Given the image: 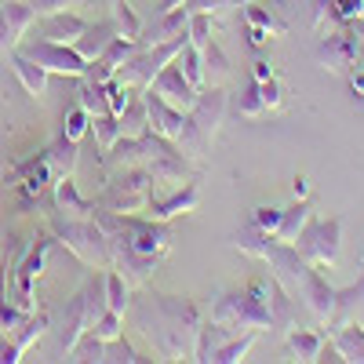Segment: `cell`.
Listing matches in <instances>:
<instances>
[{
  "instance_id": "1",
  "label": "cell",
  "mask_w": 364,
  "mask_h": 364,
  "mask_svg": "<svg viewBox=\"0 0 364 364\" xmlns=\"http://www.w3.org/2000/svg\"><path fill=\"white\" fill-rule=\"evenodd\" d=\"M211 321L230 331H288L295 324V295L273 277H252L245 288L211 302Z\"/></svg>"
},
{
  "instance_id": "2",
  "label": "cell",
  "mask_w": 364,
  "mask_h": 364,
  "mask_svg": "<svg viewBox=\"0 0 364 364\" xmlns=\"http://www.w3.org/2000/svg\"><path fill=\"white\" fill-rule=\"evenodd\" d=\"M135 321H149L154 317L164 328L149 331V343L164 360H193L197 353V336H200V324L204 314L193 299L186 295H161V291H146L139 295V302L132 306Z\"/></svg>"
},
{
  "instance_id": "3",
  "label": "cell",
  "mask_w": 364,
  "mask_h": 364,
  "mask_svg": "<svg viewBox=\"0 0 364 364\" xmlns=\"http://www.w3.org/2000/svg\"><path fill=\"white\" fill-rule=\"evenodd\" d=\"M230 109V95L223 87H204L200 91V99L193 102V109L186 113V128H182V139L175 142L182 149V157L200 164L204 154L211 149V139H215L219 124H223V117Z\"/></svg>"
},
{
  "instance_id": "4",
  "label": "cell",
  "mask_w": 364,
  "mask_h": 364,
  "mask_svg": "<svg viewBox=\"0 0 364 364\" xmlns=\"http://www.w3.org/2000/svg\"><path fill=\"white\" fill-rule=\"evenodd\" d=\"M51 230H55L58 245H66L84 266H91V269H113V240L95 223V215H87V219H63V215H55Z\"/></svg>"
},
{
  "instance_id": "5",
  "label": "cell",
  "mask_w": 364,
  "mask_h": 364,
  "mask_svg": "<svg viewBox=\"0 0 364 364\" xmlns=\"http://www.w3.org/2000/svg\"><path fill=\"white\" fill-rule=\"evenodd\" d=\"M109 306H106V269L102 273H95L73 299H70V306H66V324H63V350L70 353L73 346H77V339L84 336V331H91L95 328V321L106 314Z\"/></svg>"
},
{
  "instance_id": "6",
  "label": "cell",
  "mask_w": 364,
  "mask_h": 364,
  "mask_svg": "<svg viewBox=\"0 0 364 364\" xmlns=\"http://www.w3.org/2000/svg\"><path fill=\"white\" fill-rule=\"evenodd\" d=\"M149 193H154V175L146 168H117L99 197V208L117 211V215H139L149 204Z\"/></svg>"
},
{
  "instance_id": "7",
  "label": "cell",
  "mask_w": 364,
  "mask_h": 364,
  "mask_svg": "<svg viewBox=\"0 0 364 364\" xmlns=\"http://www.w3.org/2000/svg\"><path fill=\"white\" fill-rule=\"evenodd\" d=\"M299 255L317 269H328L339 262V248H343V219H310L306 230L295 240Z\"/></svg>"
},
{
  "instance_id": "8",
  "label": "cell",
  "mask_w": 364,
  "mask_h": 364,
  "mask_svg": "<svg viewBox=\"0 0 364 364\" xmlns=\"http://www.w3.org/2000/svg\"><path fill=\"white\" fill-rule=\"evenodd\" d=\"M48 245L51 237H33L26 245V252L15 259V291H11V302L22 310V314H33L37 302H33V284L44 273V255H48Z\"/></svg>"
},
{
  "instance_id": "9",
  "label": "cell",
  "mask_w": 364,
  "mask_h": 364,
  "mask_svg": "<svg viewBox=\"0 0 364 364\" xmlns=\"http://www.w3.org/2000/svg\"><path fill=\"white\" fill-rule=\"evenodd\" d=\"M18 51L29 55L33 63H41L48 73H63V77H77V80L87 73V58L73 44H55V41L33 37V41H22Z\"/></svg>"
},
{
  "instance_id": "10",
  "label": "cell",
  "mask_w": 364,
  "mask_h": 364,
  "mask_svg": "<svg viewBox=\"0 0 364 364\" xmlns=\"http://www.w3.org/2000/svg\"><path fill=\"white\" fill-rule=\"evenodd\" d=\"M317 63H321L328 73L346 77V73L360 63V41L350 33V29H339V33H331L328 41H321V48H317Z\"/></svg>"
},
{
  "instance_id": "11",
  "label": "cell",
  "mask_w": 364,
  "mask_h": 364,
  "mask_svg": "<svg viewBox=\"0 0 364 364\" xmlns=\"http://www.w3.org/2000/svg\"><path fill=\"white\" fill-rule=\"evenodd\" d=\"M200 204V190L193 182H182V186H171L164 197L161 193H149V204H146V215L157 219V223H168V219H178V215H190Z\"/></svg>"
},
{
  "instance_id": "12",
  "label": "cell",
  "mask_w": 364,
  "mask_h": 364,
  "mask_svg": "<svg viewBox=\"0 0 364 364\" xmlns=\"http://www.w3.org/2000/svg\"><path fill=\"white\" fill-rule=\"evenodd\" d=\"M146 91H154V95H161L164 102H171V106H178V109H193V102L200 99V87H193L190 80H186V73L178 70V63H168L154 80H149V87Z\"/></svg>"
},
{
  "instance_id": "13",
  "label": "cell",
  "mask_w": 364,
  "mask_h": 364,
  "mask_svg": "<svg viewBox=\"0 0 364 364\" xmlns=\"http://www.w3.org/2000/svg\"><path fill=\"white\" fill-rule=\"evenodd\" d=\"M37 22V11L33 4H18V0H0V55H11L22 37H26V29Z\"/></svg>"
},
{
  "instance_id": "14",
  "label": "cell",
  "mask_w": 364,
  "mask_h": 364,
  "mask_svg": "<svg viewBox=\"0 0 364 364\" xmlns=\"http://www.w3.org/2000/svg\"><path fill=\"white\" fill-rule=\"evenodd\" d=\"M142 102H146V117H149V132L161 135V139L178 142L182 128H186V109L164 102L161 95H154V91H142Z\"/></svg>"
},
{
  "instance_id": "15",
  "label": "cell",
  "mask_w": 364,
  "mask_h": 364,
  "mask_svg": "<svg viewBox=\"0 0 364 364\" xmlns=\"http://www.w3.org/2000/svg\"><path fill=\"white\" fill-rule=\"evenodd\" d=\"M336 291H339V288H331L324 273H321L317 266H310L306 277H302L299 299L306 302V310H310L321 324H328V321H331V310H336Z\"/></svg>"
},
{
  "instance_id": "16",
  "label": "cell",
  "mask_w": 364,
  "mask_h": 364,
  "mask_svg": "<svg viewBox=\"0 0 364 364\" xmlns=\"http://www.w3.org/2000/svg\"><path fill=\"white\" fill-rule=\"evenodd\" d=\"M84 29H87V18H80L77 11H55L41 18V37L55 44H77Z\"/></svg>"
},
{
  "instance_id": "17",
  "label": "cell",
  "mask_w": 364,
  "mask_h": 364,
  "mask_svg": "<svg viewBox=\"0 0 364 364\" xmlns=\"http://www.w3.org/2000/svg\"><path fill=\"white\" fill-rule=\"evenodd\" d=\"M8 66H11V73L18 77V84L26 87V95H33V99H44V91H48V70L41 66V63H33L29 55H22L18 48L8 55Z\"/></svg>"
},
{
  "instance_id": "18",
  "label": "cell",
  "mask_w": 364,
  "mask_h": 364,
  "mask_svg": "<svg viewBox=\"0 0 364 364\" xmlns=\"http://www.w3.org/2000/svg\"><path fill=\"white\" fill-rule=\"evenodd\" d=\"M113 37H120V26H117V18L113 22H87V29L77 37V51L87 58V63H95V58L113 44Z\"/></svg>"
},
{
  "instance_id": "19",
  "label": "cell",
  "mask_w": 364,
  "mask_h": 364,
  "mask_svg": "<svg viewBox=\"0 0 364 364\" xmlns=\"http://www.w3.org/2000/svg\"><path fill=\"white\" fill-rule=\"evenodd\" d=\"M55 208H58V215H63V219H87L91 211H95V204L77 193L73 175L70 178H55Z\"/></svg>"
},
{
  "instance_id": "20",
  "label": "cell",
  "mask_w": 364,
  "mask_h": 364,
  "mask_svg": "<svg viewBox=\"0 0 364 364\" xmlns=\"http://www.w3.org/2000/svg\"><path fill=\"white\" fill-rule=\"evenodd\" d=\"M331 343H336V350H339L343 360L364 364V324H357V321L336 324V328H331Z\"/></svg>"
},
{
  "instance_id": "21",
  "label": "cell",
  "mask_w": 364,
  "mask_h": 364,
  "mask_svg": "<svg viewBox=\"0 0 364 364\" xmlns=\"http://www.w3.org/2000/svg\"><path fill=\"white\" fill-rule=\"evenodd\" d=\"M44 164H48L51 178H70L77 171V142L63 135L55 146L44 149Z\"/></svg>"
},
{
  "instance_id": "22",
  "label": "cell",
  "mask_w": 364,
  "mask_h": 364,
  "mask_svg": "<svg viewBox=\"0 0 364 364\" xmlns=\"http://www.w3.org/2000/svg\"><path fill=\"white\" fill-rule=\"evenodd\" d=\"M314 219V208H310V200H295L291 208H284L281 211V226H277V240H284V245H295L299 240V233L306 230V223Z\"/></svg>"
},
{
  "instance_id": "23",
  "label": "cell",
  "mask_w": 364,
  "mask_h": 364,
  "mask_svg": "<svg viewBox=\"0 0 364 364\" xmlns=\"http://www.w3.org/2000/svg\"><path fill=\"white\" fill-rule=\"evenodd\" d=\"M200 58H204V87H223V84L233 77V66H230L226 51L219 48V41H211V44L200 51Z\"/></svg>"
},
{
  "instance_id": "24",
  "label": "cell",
  "mask_w": 364,
  "mask_h": 364,
  "mask_svg": "<svg viewBox=\"0 0 364 364\" xmlns=\"http://www.w3.org/2000/svg\"><path fill=\"white\" fill-rule=\"evenodd\" d=\"M288 350L299 357V360H321V350H324V336L314 328H288Z\"/></svg>"
},
{
  "instance_id": "25",
  "label": "cell",
  "mask_w": 364,
  "mask_h": 364,
  "mask_svg": "<svg viewBox=\"0 0 364 364\" xmlns=\"http://www.w3.org/2000/svg\"><path fill=\"white\" fill-rule=\"evenodd\" d=\"M360 302H364V273H360V281H357V284H346V288H339V291H336V310H331L328 328L353 321V310L360 306Z\"/></svg>"
},
{
  "instance_id": "26",
  "label": "cell",
  "mask_w": 364,
  "mask_h": 364,
  "mask_svg": "<svg viewBox=\"0 0 364 364\" xmlns=\"http://www.w3.org/2000/svg\"><path fill=\"white\" fill-rule=\"evenodd\" d=\"M262 336V331H245V336H240V331H233V336L211 353V364H237V360H245L248 353H252V346H255V339Z\"/></svg>"
},
{
  "instance_id": "27",
  "label": "cell",
  "mask_w": 364,
  "mask_h": 364,
  "mask_svg": "<svg viewBox=\"0 0 364 364\" xmlns=\"http://www.w3.org/2000/svg\"><path fill=\"white\" fill-rule=\"evenodd\" d=\"M106 306L113 314H128L132 310V281L120 269H106Z\"/></svg>"
},
{
  "instance_id": "28",
  "label": "cell",
  "mask_w": 364,
  "mask_h": 364,
  "mask_svg": "<svg viewBox=\"0 0 364 364\" xmlns=\"http://www.w3.org/2000/svg\"><path fill=\"white\" fill-rule=\"evenodd\" d=\"M48 324H51V321H48V314H37V310L29 314V317H26V321L11 331V346H15V353L22 357V353H26V350L33 346V343L44 336V331H48Z\"/></svg>"
},
{
  "instance_id": "29",
  "label": "cell",
  "mask_w": 364,
  "mask_h": 364,
  "mask_svg": "<svg viewBox=\"0 0 364 364\" xmlns=\"http://www.w3.org/2000/svg\"><path fill=\"white\" fill-rule=\"evenodd\" d=\"M149 132V117H146V102H142V91L139 95H132V102L124 106V113H120V135H146Z\"/></svg>"
},
{
  "instance_id": "30",
  "label": "cell",
  "mask_w": 364,
  "mask_h": 364,
  "mask_svg": "<svg viewBox=\"0 0 364 364\" xmlns=\"http://www.w3.org/2000/svg\"><path fill=\"white\" fill-rule=\"evenodd\" d=\"M139 48H142V44H139V37H124V33H120V37H113V44L99 55V63H102L106 70H113V77H117V70L124 66Z\"/></svg>"
},
{
  "instance_id": "31",
  "label": "cell",
  "mask_w": 364,
  "mask_h": 364,
  "mask_svg": "<svg viewBox=\"0 0 364 364\" xmlns=\"http://www.w3.org/2000/svg\"><path fill=\"white\" fill-rule=\"evenodd\" d=\"M91 135H95L102 154H109L113 142L120 139V117L117 113H95V117H91Z\"/></svg>"
},
{
  "instance_id": "32",
  "label": "cell",
  "mask_w": 364,
  "mask_h": 364,
  "mask_svg": "<svg viewBox=\"0 0 364 364\" xmlns=\"http://www.w3.org/2000/svg\"><path fill=\"white\" fill-rule=\"evenodd\" d=\"M245 22L248 26H259V29H266L269 37H281L284 33V22L273 15L269 8H262L259 0H252V4H245Z\"/></svg>"
},
{
  "instance_id": "33",
  "label": "cell",
  "mask_w": 364,
  "mask_h": 364,
  "mask_svg": "<svg viewBox=\"0 0 364 364\" xmlns=\"http://www.w3.org/2000/svg\"><path fill=\"white\" fill-rule=\"evenodd\" d=\"M175 63H178V70L186 73V80L193 84V87H200L204 91V58H200V51L193 48V44H186L178 55H175Z\"/></svg>"
},
{
  "instance_id": "34",
  "label": "cell",
  "mask_w": 364,
  "mask_h": 364,
  "mask_svg": "<svg viewBox=\"0 0 364 364\" xmlns=\"http://www.w3.org/2000/svg\"><path fill=\"white\" fill-rule=\"evenodd\" d=\"M233 113L248 117V120H262V117H269V109H266V102H262V95H259V84H255V80L245 87V95L233 102Z\"/></svg>"
},
{
  "instance_id": "35",
  "label": "cell",
  "mask_w": 364,
  "mask_h": 364,
  "mask_svg": "<svg viewBox=\"0 0 364 364\" xmlns=\"http://www.w3.org/2000/svg\"><path fill=\"white\" fill-rule=\"evenodd\" d=\"M70 360L77 364H91V360H106V343L99 336H91V331H84V336L77 339V346L70 350Z\"/></svg>"
},
{
  "instance_id": "36",
  "label": "cell",
  "mask_w": 364,
  "mask_h": 364,
  "mask_svg": "<svg viewBox=\"0 0 364 364\" xmlns=\"http://www.w3.org/2000/svg\"><path fill=\"white\" fill-rule=\"evenodd\" d=\"M87 132H91V113L77 102V106L66 113V120H63V135H66V139H73V142H80Z\"/></svg>"
},
{
  "instance_id": "37",
  "label": "cell",
  "mask_w": 364,
  "mask_h": 364,
  "mask_svg": "<svg viewBox=\"0 0 364 364\" xmlns=\"http://www.w3.org/2000/svg\"><path fill=\"white\" fill-rule=\"evenodd\" d=\"M91 336H99L102 343L120 339V336H124V314H113V310H106V314L95 321V328H91Z\"/></svg>"
},
{
  "instance_id": "38",
  "label": "cell",
  "mask_w": 364,
  "mask_h": 364,
  "mask_svg": "<svg viewBox=\"0 0 364 364\" xmlns=\"http://www.w3.org/2000/svg\"><path fill=\"white\" fill-rule=\"evenodd\" d=\"M211 41H215V22H211V15H190V44L197 51H204Z\"/></svg>"
},
{
  "instance_id": "39",
  "label": "cell",
  "mask_w": 364,
  "mask_h": 364,
  "mask_svg": "<svg viewBox=\"0 0 364 364\" xmlns=\"http://www.w3.org/2000/svg\"><path fill=\"white\" fill-rule=\"evenodd\" d=\"M255 84H259V95H262L266 109L269 113H281L284 109V87H281V80L269 77V80H255Z\"/></svg>"
},
{
  "instance_id": "40",
  "label": "cell",
  "mask_w": 364,
  "mask_h": 364,
  "mask_svg": "<svg viewBox=\"0 0 364 364\" xmlns=\"http://www.w3.org/2000/svg\"><path fill=\"white\" fill-rule=\"evenodd\" d=\"M106 360H113V364H135V360H146V357H139L135 346H132L124 336H120V339L106 343Z\"/></svg>"
},
{
  "instance_id": "41",
  "label": "cell",
  "mask_w": 364,
  "mask_h": 364,
  "mask_svg": "<svg viewBox=\"0 0 364 364\" xmlns=\"http://www.w3.org/2000/svg\"><path fill=\"white\" fill-rule=\"evenodd\" d=\"M281 211H284V208H255V211H252V226L262 230V233H277Z\"/></svg>"
},
{
  "instance_id": "42",
  "label": "cell",
  "mask_w": 364,
  "mask_h": 364,
  "mask_svg": "<svg viewBox=\"0 0 364 364\" xmlns=\"http://www.w3.org/2000/svg\"><path fill=\"white\" fill-rule=\"evenodd\" d=\"M331 15H336V22H353L364 15V0H331Z\"/></svg>"
},
{
  "instance_id": "43",
  "label": "cell",
  "mask_w": 364,
  "mask_h": 364,
  "mask_svg": "<svg viewBox=\"0 0 364 364\" xmlns=\"http://www.w3.org/2000/svg\"><path fill=\"white\" fill-rule=\"evenodd\" d=\"M113 15H117V26H120V33H124V37H139L142 33V26L135 22V15H132V8L124 4V0H117Z\"/></svg>"
},
{
  "instance_id": "44",
  "label": "cell",
  "mask_w": 364,
  "mask_h": 364,
  "mask_svg": "<svg viewBox=\"0 0 364 364\" xmlns=\"http://www.w3.org/2000/svg\"><path fill=\"white\" fill-rule=\"evenodd\" d=\"M233 4V0H186V8L190 15H219V11H226Z\"/></svg>"
},
{
  "instance_id": "45",
  "label": "cell",
  "mask_w": 364,
  "mask_h": 364,
  "mask_svg": "<svg viewBox=\"0 0 364 364\" xmlns=\"http://www.w3.org/2000/svg\"><path fill=\"white\" fill-rule=\"evenodd\" d=\"M77 0H33V11H37V18H44V15H55V11H66Z\"/></svg>"
},
{
  "instance_id": "46",
  "label": "cell",
  "mask_w": 364,
  "mask_h": 364,
  "mask_svg": "<svg viewBox=\"0 0 364 364\" xmlns=\"http://www.w3.org/2000/svg\"><path fill=\"white\" fill-rule=\"evenodd\" d=\"M269 77H277L273 66L266 63V58H255V63H252V80H269Z\"/></svg>"
},
{
  "instance_id": "47",
  "label": "cell",
  "mask_w": 364,
  "mask_h": 364,
  "mask_svg": "<svg viewBox=\"0 0 364 364\" xmlns=\"http://www.w3.org/2000/svg\"><path fill=\"white\" fill-rule=\"evenodd\" d=\"M291 193H295V200H306V197H310V178H306V175H295Z\"/></svg>"
},
{
  "instance_id": "48",
  "label": "cell",
  "mask_w": 364,
  "mask_h": 364,
  "mask_svg": "<svg viewBox=\"0 0 364 364\" xmlns=\"http://www.w3.org/2000/svg\"><path fill=\"white\" fill-rule=\"evenodd\" d=\"M346 77H350V87H353V95H364V66L350 70Z\"/></svg>"
},
{
  "instance_id": "49",
  "label": "cell",
  "mask_w": 364,
  "mask_h": 364,
  "mask_svg": "<svg viewBox=\"0 0 364 364\" xmlns=\"http://www.w3.org/2000/svg\"><path fill=\"white\" fill-rule=\"evenodd\" d=\"M269 41V33H266V29H259V26H248V44L252 48H262Z\"/></svg>"
},
{
  "instance_id": "50",
  "label": "cell",
  "mask_w": 364,
  "mask_h": 364,
  "mask_svg": "<svg viewBox=\"0 0 364 364\" xmlns=\"http://www.w3.org/2000/svg\"><path fill=\"white\" fill-rule=\"evenodd\" d=\"M346 29H350V33L364 44V15H360V18H353V22H346Z\"/></svg>"
},
{
  "instance_id": "51",
  "label": "cell",
  "mask_w": 364,
  "mask_h": 364,
  "mask_svg": "<svg viewBox=\"0 0 364 364\" xmlns=\"http://www.w3.org/2000/svg\"><path fill=\"white\" fill-rule=\"evenodd\" d=\"M182 4H186V0H161L157 11H175V8H182Z\"/></svg>"
},
{
  "instance_id": "52",
  "label": "cell",
  "mask_w": 364,
  "mask_h": 364,
  "mask_svg": "<svg viewBox=\"0 0 364 364\" xmlns=\"http://www.w3.org/2000/svg\"><path fill=\"white\" fill-rule=\"evenodd\" d=\"M233 4H240V8H245V4H252V0H233Z\"/></svg>"
},
{
  "instance_id": "53",
  "label": "cell",
  "mask_w": 364,
  "mask_h": 364,
  "mask_svg": "<svg viewBox=\"0 0 364 364\" xmlns=\"http://www.w3.org/2000/svg\"><path fill=\"white\" fill-rule=\"evenodd\" d=\"M0 269H4V252H0Z\"/></svg>"
},
{
  "instance_id": "54",
  "label": "cell",
  "mask_w": 364,
  "mask_h": 364,
  "mask_svg": "<svg viewBox=\"0 0 364 364\" xmlns=\"http://www.w3.org/2000/svg\"><path fill=\"white\" fill-rule=\"evenodd\" d=\"M360 63H364V44H360Z\"/></svg>"
},
{
  "instance_id": "55",
  "label": "cell",
  "mask_w": 364,
  "mask_h": 364,
  "mask_svg": "<svg viewBox=\"0 0 364 364\" xmlns=\"http://www.w3.org/2000/svg\"><path fill=\"white\" fill-rule=\"evenodd\" d=\"M360 273H364V255H360Z\"/></svg>"
}]
</instances>
